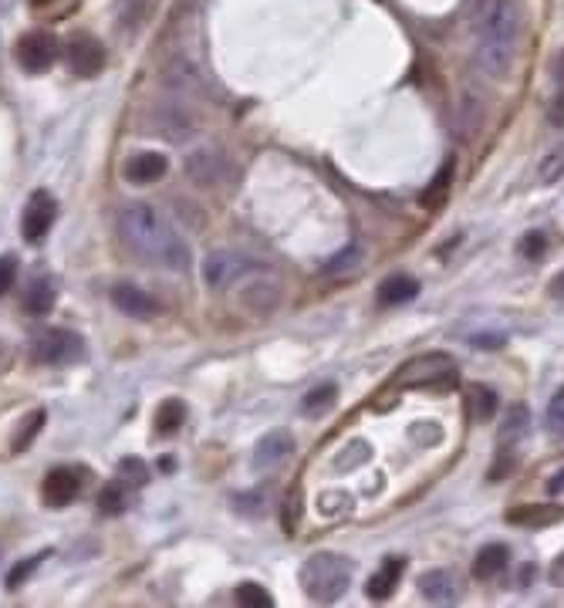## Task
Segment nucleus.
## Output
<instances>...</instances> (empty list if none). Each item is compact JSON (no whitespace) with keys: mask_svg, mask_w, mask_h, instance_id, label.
Segmentation results:
<instances>
[{"mask_svg":"<svg viewBox=\"0 0 564 608\" xmlns=\"http://www.w3.org/2000/svg\"><path fill=\"white\" fill-rule=\"evenodd\" d=\"M119 237L132 254L146 257L149 264H159L176 274L190 271V247H186V240L149 203H129L119 213Z\"/></svg>","mask_w":564,"mask_h":608,"instance_id":"f257e3e1","label":"nucleus"},{"mask_svg":"<svg viewBox=\"0 0 564 608\" xmlns=\"http://www.w3.org/2000/svg\"><path fill=\"white\" fill-rule=\"evenodd\" d=\"M517 38H521V11H517V4L514 0H490L477 34V68L483 75L504 82L517 55Z\"/></svg>","mask_w":564,"mask_h":608,"instance_id":"f03ea898","label":"nucleus"},{"mask_svg":"<svg viewBox=\"0 0 564 608\" xmlns=\"http://www.w3.org/2000/svg\"><path fill=\"white\" fill-rule=\"evenodd\" d=\"M352 575H355V565L345 558V554L318 551L301 565V588H304V595H308L311 602L331 605V602H338V598L348 592Z\"/></svg>","mask_w":564,"mask_h":608,"instance_id":"7ed1b4c3","label":"nucleus"},{"mask_svg":"<svg viewBox=\"0 0 564 608\" xmlns=\"http://www.w3.org/2000/svg\"><path fill=\"white\" fill-rule=\"evenodd\" d=\"M392 386H399V389H453L456 386V362L443 352L419 355V359L406 362L396 375H392Z\"/></svg>","mask_w":564,"mask_h":608,"instance_id":"20e7f679","label":"nucleus"},{"mask_svg":"<svg viewBox=\"0 0 564 608\" xmlns=\"http://www.w3.org/2000/svg\"><path fill=\"white\" fill-rule=\"evenodd\" d=\"M31 352L41 365H71L85 355V345H82V338L75 332H68V328H48V332H41L34 338Z\"/></svg>","mask_w":564,"mask_h":608,"instance_id":"39448f33","label":"nucleus"},{"mask_svg":"<svg viewBox=\"0 0 564 608\" xmlns=\"http://www.w3.org/2000/svg\"><path fill=\"white\" fill-rule=\"evenodd\" d=\"M17 61L28 75H41L58 61V41L48 31H31L17 41Z\"/></svg>","mask_w":564,"mask_h":608,"instance_id":"423d86ee","label":"nucleus"},{"mask_svg":"<svg viewBox=\"0 0 564 608\" xmlns=\"http://www.w3.org/2000/svg\"><path fill=\"white\" fill-rule=\"evenodd\" d=\"M65 58H68V68L75 71L78 78H95L102 75L105 68V44L92 38V34H75L65 48Z\"/></svg>","mask_w":564,"mask_h":608,"instance_id":"0eeeda50","label":"nucleus"},{"mask_svg":"<svg viewBox=\"0 0 564 608\" xmlns=\"http://www.w3.org/2000/svg\"><path fill=\"white\" fill-rule=\"evenodd\" d=\"M58 220V203L51 193H31L28 207H24V217H21V230H24V240L28 244H41L44 237H48L51 223Z\"/></svg>","mask_w":564,"mask_h":608,"instance_id":"6e6552de","label":"nucleus"},{"mask_svg":"<svg viewBox=\"0 0 564 608\" xmlns=\"http://www.w3.org/2000/svg\"><path fill=\"white\" fill-rule=\"evenodd\" d=\"M250 271H257V264L240 254H230V250H213L207 261H203V277H207L210 288H230L237 277H244Z\"/></svg>","mask_w":564,"mask_h":608,"instance_id":"1a4fd4ad","label":"nucleus"},{"mask_svg":"<svg viewBox=\"0 0 564 608\" xmlns=\"http://www.w3.org/2000/svg\"><path fill=\"white\" fill-rule=\"evenodd\" d=\"M82 484H85V473L75 470V467H55L44 477L41 484V494L48 500L51 507H68L71 500L82 494Z\"/></svg>","mask_w":564,"mask_h":608,"instance_id":"9d476101","label":"nucleus"},{"mask_svg":"<svg viewBox=\"0 0 564 608\" xmlns=\"http://www.w3.org/2000/svg\"><path fill=\"white\" fill-rule=\"evenodd\" d=\"M291 453H294V436L288 433V429H271V433L254 446L250 463H254L257 473H271V470L281 467Z\"/></svg>","mask_w":564,"mask_h":608,"instance_id":"9b49d317","label":"nucleus"},{"mask_svg":"<svg viewBox=\"0 0 564 608\" xmlns=\"http://www.w3.org/2000/svg\"><path fill=\"white\" fill-rule=\"evenodd\" d=\"M419 592H423V598H429L433 605H453L463 588L453 571L433 568V571H423V575H419Z\"/></svg>","mask_w":564,"mask_h":608,"instance_id":"f8f14e48","label":"nucleus"},{"mask_svg":"<svg viewBox=\"0 0 564 608\" xmlns=\"http://www.w3.org/2000/svg\"><path fill=\"white\" fill-rule=\"evenodd\" d=\"M112 304L129 318H156L159 315V301L149 298V294L142 288H136V284H115Z\"/></svg>","mask_w":564,"mask_h":608,"instance_id":"ddd939ff","label":"nucleus"},{"mask_svg":"<svg viewBox=\"0 0 564 608\" xmlns=\"http://www.w3.org/2000/svg\"><path fill=\"white\" fill-rule=\"evenodd\" d=\"M122 169H125V180L129 183L146 186V183L163 180L166 169H169V159L163 156V152H136V156L125 159Z\"/></svg>","mask_w":564,"mask_h":608,"instance_id":"4468645a","label":"nucleus"},{"mask_svg":"<svg viewBox=\"0 0 564 608\" xmlns=\"http://www.w3.org/2000/svg\"><path fill=\"white\" fill-rule=\"evenodd\" d=\"M406 575V558H399V554H392L379 565V571L369 578V585H365V595L372 598V602H386V598L396 592L399 578Z\"/></svg>","mask_w":564,"mask_h":608,"instance_id":"2eb2a0df","label":"nucleus"},{"mask_svg":"<svg viewBox=\"0 0 564 608\" xmlns=\"http://www.w3.org/2000/svg\"><path fill=\"white\" fill-rule=\"evenodd\" d=\"M510 565V551L504 544H487V548L477 551V558H473V578L477 581H494L507 571Z\"/></svg>","mask_w":564,"mask_h":608,"instance_id":"dca6fc26","label":"nucleus"},{"mask_svg":"<svg viewBox=\"0 0 564 608\" xmlns=\"http://www.w3.org/2000/svg\"><path fill=\"white\" fill-rule=\"evenodd\" d=\"M419 294V281L409 274H392L379 284V304L382 308H399V304L413 301Z\"/></svg>","mask_w":564,"mask_h":608,"instance_id":"f3484780","label":"nucleus"},{"mask_svg":"<svg viewBox=\"0 0 564 608\" xmlns=\"http://www.w3.org/2000/svg\"><path fill=\"white\" fill-rule=\"evenodd\" d=\"M561 517H564L561 507L524 504V507H514V511H507V524H517V527H548V524H558Z\"/></svg>","mask_w":564,"mask_h":608,"instance_id":"a211bd4d","label":"nucleus"},{"mask_svg":"<svg viewBox=\"0 0 564 608\" xmlns=\"http://www.w3.org/2000/svg\"><path fill=\"white\" fill-rule=\"evenodd\" d=\"M467 416L473 419V423H490L497 413V392L480 386V382H473V386H467Z\"/></svg>","mask_w":564,"mask_h":608,"instance_id":"6ab92c4d","label":"nucleus"},{"mask_svg":"<svg viewBox=\"0 0 564 608\" xmlns=\"http://www.w3.org/2000/svg\"><path fill=\"white\" fill-rule=\"evenodd\" d=\"M55 301H58L55 281H51V277H38L28 288V294H24V311H28V315H48V311L55 308Z\"/></svg>","mask_w":564,"mask_h":608,"instance_id":"aec40b11","label":"nucleus"},{"mask_svg":"<svg viewBox=\"0 0 564 608\" xmlns=\"http://www.w3.org/2000/svg\"><path fill=\"white\" fill-rule=\"evenodd\" d=\"M527 429H531V409L524 406V402H517L514 409L507 413V419L500 423V433H497V443L507 446V443H521L527 436Z\"/></svg>","mask_w":564,"mask_h":608,"instance_id":"412c9836","label":"nucleus"},{"mask_svg":"<svg viewBox=\"0 0 564 608\" xmlns=\"http://www.w3.org/2000/svg\"><path fill=\"white\" fill-rule=\"evenodd\" d=\"M335 402H338V386L335 382H321V386H315L308 396L301 399V413L304 416H325Z\"/></svg>","mask_w":564,"mask_h":608,"instance_id":"4be33fe9","label":"nucleus"},{"mask_svg":"<svg viewBox=\"0 0 564 608\" xmlns=\"http://www.w3.org/2000/svg\"><path fill=\"white\" fill-rule=\"evenodd\" d=\"M132 497H129V487L122 484V480H112L109 487H102V494H98V511L105 517H119L129 511Z\"/></svg>","mask_w":564,"mask_h":608,"instance_id":"5701e85b","label":"nucleus"},{"mask_svg":"<svg viewBox=\"0 0 564 608\" xmlns=\"http://www.w3.org/2000/svg\"><path fill=\"white\" fill-rule=\"evenodd\" d=\"M561 176H564V142L551 146V149L541 156V163H537V183H541V186L558 183Z\"/></svg>","mask_w":564,"mask_h":608,"instance_id":"b1692460","label":"nucleus"},{"mask_svg":"<svg viewBox=\"0 0 564 608\" xmlns=\"http://www.w3.org/2000/svg\"><path fill=\"white\" fill-rule=\"evenodd\" d=\"M183 423H186V406L179 399H166L163 406L156 409V429L163 436H173Z\"/></svg>","mask_w":564,"mask_h":608,"instance_id":"393cba45","label":"nucleus"},{"mask_svg":"<svg viewBox=\"0 0 564 608\" xmlns=\"http://www.w3.org/2000/svg\"><path fill=\"white\" fill-rule=\"evenodd\" d=\"M237 602L250 605V608H271L274 598H271V592H264L257 581H244V585H237Z\"/></svg>","mask_w":564,"mask_h":608,"instance_id":"a878e982","label":"nucleus"},{"mask_svg":"<svg viewBox=\"0 0 564 608\" xmlns=\"http://www.w3.org/2000/svg\"><path fill=\"white\" fill-rule=\"evenodd\" d=\"M544 429L551 436H564V389H558L548 402V413H544Z\"/></svg>","mask_w":564,"mask_h":608,"instance_id":"bb28decb","label":"nucleus"},{"mask_svg":"<svg viewBox=\"0 0 564 608\" xmlns=\"http://www.w3.org/2000/svg\"><path fill=\"white\" fill-rule=\"evenodd\" d=\"M517 250L527 257V261H541L544 250H548V237L541 234V230H531V234L521 237V244H517Z\"/></svg>","mask_w":564,"mask_h":608,"instance_id":"cd10ccee","label":"nucleus"},{"mask_svg":"<svg viewBox=\"0 0 564 608\" xmlns=\"http://www.w3.org/2000/svg\"><path fill=\"white\" fill-rule=\"evenodd\" d=\"M369 456H372L369 443H362V440H358V443H352V446H345V453H342V456H338V460H335V467H338V470H348V467H362V463L369 460Z\"/></svg>","mask_w":564,"mask_h":608,"instance_id":"c85d7f7f","label":"nucleus"},{"mask_svg":"<svg viewBox=\"0 0 564 608\" xmlns=\"http://www.w3.org/2000/svg\"><path fill=\"white\" fill-rule=\"evenodd\" d=\"M358 261H362V250H358V247H345L342 254H335L325 264V274H342V271H348V267H358Z\"/></svg>","mask_w":564,"mask_h":608,"instance_id":"c756f323","label":"nucleus"},{"mask_svg":"<svg viewBox=\"0 0 564 608\" xmlns=\"http://www.w3.org/2000/svg\"><path fill=\"white\" fill-rule=\"evenodd\" d=\"M450 180H453V159L443 166V173L436 176V183L423 193V207H429V203H436V200H443V193L450 190Z\"/></svg>","mask_w":564,"mask_h":608,"instance_id":"7c9ffc66","label":"nucleus"},{"mask_svg":"<svg viewBox=\"0 0 564 608\" xmlns=\"http://www.w3.org/2000/svg\"><path fill=\"white\" fill-rule=\"evenodd\" d=\"M119 473H122V477L125 480H129V484H146V480H149V470H146V463H142V460H136V456H125V460L119 463Z\"/></svg>","mask_w":564,"mask_h":608,"instance_id":"2f4dec72","label":"nucleus"},{"mask_svg":"<svg viewBox=\"0 0 564 608\" xmlns=\"http://www.w3.org/2000/svg\"><path fill=\"white\" fill-rule=\"evenodd\" d=\"M44 558H48V554H38V558H31V561H21V565H14V568H11V575H7V588H21V585H24V578H31V575H34V568H38Z\"/></svg>","mask_w":564,"mask_h":608,"instance_id":"473e14b6","label":"nucleus"},{"mask_svg":"<svg viewBox=\"0 0 564 608\" xmlns=\"http://www.w3.org/2000/svg\"><path fill=\"white\" fill-rule=\"evenodd\" d=\"M14 281H17V257L4 254V257H0V298L14 288Z\"/></svg>","mask_w":564,"mask_h":608,"instance_id":"72a5a7b5","label":"nucleus"},{"mask_svg":"<svg viewBox=\"0 0 564 608\" xmlns=\"http://www.w3.org/2000/svg\"><path fill=\"white\" fill-rule=\"evenodd\" d=\"M44 423V409H38V413H31V419H24V426H21V433H17V440H14V450H24V443H31L34 440V433L41 429Z\"/></svg>","mask_w":564,"mask_h":608,"instance_id":"f704fd0d","label":"nucleus"},{"mask_svg":"<svg viewBox=\"0 0 564 608\" xmlns=\"http://www.w3.org/2000/svg\"><path fill=\"white\" fill-rule=\"evenodd\" d=\"M500 453H504V456H500V460H497V467L490 470V480H504L507 473L517 467V456H510V453L504 450V446H500Z\"/></svg>","mask_w":564,"mask_h":608,"instance_id":"c9c22d12","label":"nucleus"},{"mask_svg":"<svg viewBox=\"0 0 564 608\" xmlns=\"http://www.w3.org/2000/svg\"><path fill=\"white\" fill-rule=\"evenodd\" d=\"M548 122L558 125V129L564 125V92H558V95L551 98V105H548Z\"/></svg>","mask_w":564,"mask_h":608,"instance_id":"e433bc0d","label":"nucleus"},{"mask_svg":"<svg viewBox=\"0 0 564 608\" xmlns=\"http://www.w3.org/2000/svg\"><path fill=\"white\" fill-rule=\"evenodd\" d=\"M470 345L473 348H500L504 345V335H473Z\"/></svg>","mask_w":564,"mask_h":608,"instance_id":"4c0bfd02","label":"nucleus"},{"mask_svg":"<svg viewBox=\"0 0 564 608\" xmlns=\"http://www.w3.org/2000/svg\"><path fill=\"white\" fill-rule=\"evenodd\" d=\"M548 578H551V585L564 588V554H561V558H554V565H551V571H548Z\"/></svg>","mask_w":564,"mask_h":608,"instance_id":"58836bf2","label":"nucleus"},{"mask_svg":"<svg viewBox=\"0 0 564 608\" xmlns=\"http://www.w3.org/2000/svg\"><path fill=\"white\" fill-rule=\"evenodd\" d=\"M548 494L551 497H564V470H558L554 477L548 480Z\"/></svg>","mask_w":564,"mask_h":608,"instance_id":"ea45409f","label":"nucleus"},{"mask_svg":"<svg viewBox=\"0 0 564 608\" xmlns=\"http://www.w3.org/2000/svg\"><path fill=\"white\" fill-rule=\"evenodd\" d=\"M551 71H554V78H558V82H564V51L558 58H554V65H551Z\"/></svg>","mask_w":564,"mask_h":608,"instance_id":"a19ab883","label":"nucleus"},{"mask_svg":"<svg viewBox=\"0 0 564 608\" xmlns=\"http://www.w3.org/2000/svg\"><path fill=\"white\" fill-rule=\"evenodd\" d=\"M551 294H554V298H564V274L551 284Z\"/></svg>","mask_w":564,"mask_h":608,"instance_id":"79ce46f5","label":"nucleus"},{"mask_svg":"<svg viewBox=\"0 0 564 608\" xmlns=\"http://www.w3.org/2000/svg\"><path fill=\"white\" fill-rule=\"evenodd\" d=\"M38 4H41V0H38Z\"/></svg>","mask_w":564,"mask_h":608,"instance_id":"37998d69","label":"nucleus"}]
</instances>
